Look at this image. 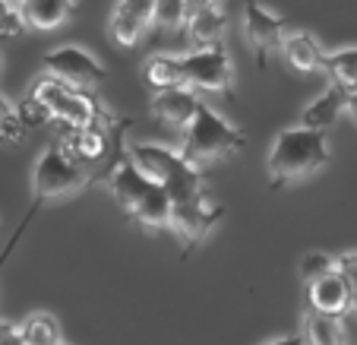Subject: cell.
I'll return each mask as SVG.
<instances>
[{"instance_id": "obj_1", "label": "cell", "mask_w": 357, "mask_h": 345, "mask_svg": "<svg viewBox=\"0 0 357 345\" xmlns=\"http://www.w3.org/2000/svg\"><path fill=\"white\" fill-rule=\"evenodd\" d=\"M89 181H92V175L86 171V165H82L79 159L70 156L63 146H51V149L41 152L38 162H35V168H32V203H29L26 219L20 222L16 235L10 237V244L3 247V254H0V266L7 263V257L13 254V247L20 244V237L26 235L29 222L41 212V206L57 203V200H63V196H70V193H79Z\"/></svg>"}, {"instance_id": "obj_2", "label": "cell", "mask_w": 357, "mask_h": 345, "mask_svg": "<svg viewBox=\"0 0 357 345\" xmlns=\"http://www.w3.org/2000/svg\"><path fill=\"white\" fill-rule=\"evenodd\" d=\"M329 162H332V149L329 140H326V130L297 124V127H288L275 136L269 159H266V168H269L272 187H288V184L319 175Z\"/></svg>"}, {"instance_id": "obj_3", "label": "cell", "mask_w": 357, "mask_h": 345, "mask_svg": "<svg viewBox=\"0 0 357 345\" xmlns=\"http://www.w3.org/2000/svg\"><path fill=\"white\" fill-rule=\"evenodd\" d=\"M127 152L136 159L142 171L155 184H162L171 196L177 200H193V196L206 193V181H202V168L193 165L181 149H171L162 142H130Z\"/></svg>"}, {"instance_id": "obj_4", "label": "cell", "mask_w": 357, "mask_h": 345, "mask_svg": "<svg viewBox=\"0 0 357 345\" xmlns=\"http://www.w3.org/2000/svg\"><path fill=\"white\" fill-rule=\"evenodd\" d=\"M181 152L190 159L193 165H209V162H222L231 159L237 152H243L247 146V136L241 127H234L231 121H225L215 108L209 105H199L196 117L181 130Z\"/></svg>"}, {"instance_id": "obj_5", "label": "cell", "mask_w": 357, "mask_h": 345, "mask_svg": "<svg viewBox=\"0 0 357 345\" xmlns=\"http://www.w3.org/2000/svg\"><path fill=\"white\" fill-rule=\"evenodd\" d=\"M222 216H225V206L215 203L209 196V190H206V193L193 196V200H177L174 210H171L168 231L181 241L183 254H190L218 228Z\"/></svg>"}, {"instance_id": "obj_6", "label": "cell", "mask_w": 357, "mask_h": 345, "mask_svg": "<svg viewBox=\"0 0 357 345\" xmlns=\"http://www.w3.org/2000/svg\"><path fill=\"white\" fill-rule=\"evenodd\" d=\"M183 80L193 92H234V64L222 45L215 47H193L183 54Z\"/></svg>"}, {"instance_id": "obj_7", "label": "cell", "mask_w": 357, "mask_h": 345, "mask_svg": "<svg viewBox=\"0 0 357 345\" xmlns=\"http://www.w3.org/2000/svg\"><path fill=\"white\" fill-rule=\"evenodd\" d=\"M243 35H247L250 47L257 51V64L266 67L272 51H282V41L288 35V20L272 13L259 0H247L243 3Z\"/></svg>"}, {"instance_id": "obj_8", "label": "cell", "mask_w": 357, "mask_h": 345, "mask_svg": "<svg viewBox=\"0 0 357 345\" xmlns=\"http://www.w3.org/2000/svg\"><path fill=\"white\" fill-rule=\"evenodd\" d=\"M45 70L76 89H89V92H95V89L101 86V80H105V67H101L89 51H82V47H76V45H63V47L47 51Z\"/></svg>"}, {"instance_id": "obj_9", "label": "cell", "mask_w": 357, "mask_h": 345, "mask_svg": "<svg viewBox=\"0 0 357 345\" xmlns=\"http://www.w3.org/2000/svg\"><path fill=\"white\" fill-rule=\"evenodd\" d=\"M149 26H155V0H117L108 32L121 47H133L142 41Z\"/></svg>"}, {"instance_id": "obj_10", "label": "cell", "mask_w": 357, "mask_h": 345, "mask_svg": "<svg viewBox=\"0 0 357 345\" xmlns=\"http://www.w3.org/2000/svg\"><path fill=\"white\" fill-rule=\"evenodd\" d=\"M199 105H202L199 92H193L190 86H174V89H155L152 102H149V111L165 127L183 130L196 117Z\"/></svg>"}, {"instance_id": "obj_11", "label": "cell", "mask_w": 357, "mask_h": 345, "mask_svg": "<svg viewBox=\"0 0 357 345\" xmlns=\"http://www.w3.org/2000/svg\"><path fill=\"white\" fill-rule=\"evenodd\" d=\"M152 184L155 181L136 165V159L130 156V152H121V156L114 159V165H111V171H108V190H111V196L117 200V206H121L123 212L133 210V203L152 187Z\"/></svg>"}, {"instance_id": "obj_12", "label": "cell", "mask_w": 357, "mask_h": 345, "mask_svg": "<svg viewBox=\"0 0 357 345\" xmlns=\"http://www.w3.org/2000/svg\"><path fill=\"white\" fill-rule=\"evenodd\" d=\"M307 304H310V311H317V314H326V317L342 320L344 314H351L348 279L335 270V272H329V276L310 282L307 285Z\"/></svg>"}, {"instance_id": "obj_13", "label": "cell", "mask_w": 357, "mask_h": 345, "mask_svg": "<svg viewBox=\"0 0 357 345\" xmlns=\"http://www.w3.org/2000/svg\"><path fill=\"white\" fill-rule=\"evenodd\" d=\"M171 210H174V196H171L162 184H152L133 203V210H130L127 216L133 219L142 231H168Z\"/></svg>"}, {"instance_id": "obj_14", "label": "cell", "mask_w": 357, "mask_h": 345, "mask_svg": "<svg viewBox=\"0 0 357 345\" xmlns=\"http://www.w3.org/2000/svg\"><path fill=\"white\" fill-rule=\"evenodd\" d=\"M225 32H228V16H225L222 3L193 10L187 16V35L193 41V47H215L225 45Z\"/></svg>"}, {"instance_id": "obj_15", "label": "cell", "mask_w": 357, "mask_h": 345, "mask_svg": "<svg viewBox=\"0 0 357 345\" xmlns=\"http://www.w3.org/2000/svg\"><path fill=\"white\" fill-rule=\"evenodd\" d=\"M282 57L297 73H319L326 64V51L310 32H288L282 41Z\"/></svg>"}, {"instance_id": "obj_16", "label": "cell", "mask_w": 357, "mask_h": 345, "mask_svg": "<svg viewBox=\"0 0 357 345\" xmlns=\"http://www.w3.org/2000/svg\"><path fill=\"white\" fill-rule=\"evenodd\" d=\"M344 105H348V92H344L342 86H335V82H332V86L326 89L319 98H313V102L303 108L301 124H303V127H313V130H329L332 124L344 115Z\"/></svg>"}, {"instance_id": "obj_17", "label": "cell", "mask_w": 357, "mask_h": 345, "mask_svg": "<svg viewBox=\"0 0 357 345\" xmlns=\"http://www.w3.org/2000/svg\"><path fill=\"white\" fill-rule=\"evenodd\" d=\"M73 10V0H29L22 7V20L29 29H41V32H51V29L63 26Z\"/></svg>"}, {"instance_id": "obj_18", "label": "cell", "mask_w": 357, "mask_h": 345, "mask_svg": "<svg viewBox=\"0 0 357 345\" xmlns=\"http://www.w3.org/2000/svg\"><path fill=\"white\" fill-rule=\"evenodd\" d=\"M142 76H146L149 86L155 89H174V86H187L183 80V57L174 54H152L142 67Z\"/></svg>"}, {"instance_id": "obj_19", "label": "cell", "mask_w": 357, "mask_h": 345, "mask_svg": "<svg viewBox=\"0 0 357 345\" xmlns=\"http://www.w3.org/2000/svg\"><path fill=\"white\" fill-rule=\"evenodd\" d=\"M323 73L329 76L335 86H342L344 92H357V45L326 54Z\"/></svg>"}, {"instance_id": "obj_20", "label": "cell", "mask_w": 357, "mask_h": 345, "mask_svg": "<svg viewBox=\"0 0 357 345\" xmlns=\"http://www.w3.org/2000/svg\"><path fill=\"white\" fill-rule=\"evenodd\" d=\"M20 336L26 339V345H63L61 323L45 311L29 314V317L20 323Z\"/></svg>"}, {"instance_id": "obj_21", "label": "cell", "mask_w": 357, "mask_h": 345, "mask_svg": "<svg viewBox=\"0 0 357 345\" xmlns=\"http://www.w3.org/2000/svg\"><path fill=\"white\" fill-rule=\"evenodd\" d=\"M303 339L307 345H344V326L338 317L310 311L303 317Z\"/></svg>"}, {"instance_id": "obj_22", "label": "cell", "mask_w": 357, "mask_h": 345, "mask_svg": "<svg viewBox=\"0 0 357 345\" xmlns=\"http://www.w3.org/2000/svg\"><path fill=\"white\" fill-rule=\"evenodd\" d=\"M301 279L307 285L310 282H317V279H323V276H329V272H335L338 270V263H335V257H329V254H323V251H310V254H303L301 257Z\"/></svg>"}, {"instance_id": "obj_23", "label": "cell", "mask_w": 357, "mask_h": 345, "mask_svg": "<svg viewBox=\"0 0 357 345\" xmlns=\"http://www.w3.org/2000/svg\"><path fill=\"white\" fill-rule=\"evenodd\" d=\"M187 16H190L187 0H155L158 29H181V26H187Z\"/></svg>"}, {"instance_id": "obj_24", "label": "cell", "mask_w": 357, "mask_h": 345, "mask_svg": "<svg viewBox=\"0 0 357 345\" xmlns=\"http://www.w3.org/2000/svg\"><path fill=\"white\" fill-rule=\"evenodd\" d=\"M16 115L22 117V124H26V127H45V124H51V115H47V108L38 102V98H35L32 92H29L26 98L16 105Z\"/></svg>"}, {"instance_id": "obj_25", "label": "cell", "mask_w": 357, "mask_h": 345, "mask_svg": "<svg viewBox=\"0 0 357 345\" xmlns=\"http://www.w3.org/2000/svg\"><path fill=\"white\" fill-rule=\"evenodd\" d=\"M338 272L348 279V288H351V314H357V251H344L335 257Z\"/></svg>"}, {"instance_id": "obj_26", "label": "cell", "mask_w": 357, "mask_h": 345, "mask_svg": "<svg viewBox=\"0 0 357 345\" xmlns=\"http://www.w3.org/2000/svg\"><path fill=\"white\" fill-rule=\"evenodd\" d=\"M26 124H22L20 115H10L7 121H0V142L3 146H20L22 136H26Z\"/></svg>"}, {"instance_id": "obj_27", "label": "cell", "mask_w": 357, "mask_h": 345, "mask_svg": "<svg viewBox=\"0 0 357 345\" xmlns=\"http://www.w3.org/2000/svg\"><path fill=\"white\" fill-rule=\"evenodd\" d=\"M22 29H26L22 13L10 7L7 0H0V35H20Z\"/></svg>"}, {"instance_id": "obj_28", "label": "cell", "mask_w": 357, "mask_h": 345, "mask_svg": "<svg viewBox=\"0 0 357 345\" xmlns=\"http://www.w3.org/2000/svg\"><path fill=\"white\" fill-rule=\"evenodd\" d=\"M0 345H26V339L20 336V326L7 320V326H3V332H0Z\"/></svg>"}, {"instance_id": "obj_29", "label": "cell", "mask_w": 357, "mask_h": 345, "mask_svg": "<svg viewBox=\"0 0 357 345\" xmlns=\"http://www.w3.org/2000/svg\"><path fill=\"white\" fill-rule=\"evenodd\" d=\"M266 345H307L303 332H291V336H278V339H269Z\"/></svg>"}, {"instance_id": "obj_30", "label": "cell", "mask_w": 357, "mask_h": 345, "mask_svg": "<svg viewBox=\"0 0 357 345\" xmlns=\"http://www.w3.org/2000/svg\"><path fill=\"white\" fill-rule=\"evenodd\" d=\"M10 115H16V108H13V102H10L7 95H0V121H7Z\"/></svg>"}, {"instance_id": "obj_31", "label": "cell", "mask_w": 357, "mask_h": 345, "mask_svg": "<svg viewBox=\"0 0 357 345\" xmlns=\"http://www.w3.org/2000/svg\"><path fill=\"white\" fill-rule=\"evenodd\" d=\"M344 115H351L357 121V92H348V105H344Z\"/></svg>"}, {"instance_id": "obj_32", "label": "cell", "mask_w": 357, "mask_h": 345, "mask_svg": "<svg viewBox=\"0 0 357 345\" xmlns=\"http://www.w3.org/2000/svg\"><path fill=\"white\" fill-rule=\"evenodd\" d=\"M212 3H222V0H187L190 13H193V10H202V7H212Z\"/></svg>"}, {"instance_id": "obj_33", "label": "cell", "mask_w": 357, "mask_h": 345, "mask_svg": "<svg viewBox=\"0 0 357 345\" xmlns=\"http://www.w3.org/2000/svg\"><path fill=\"white\" fill-rule=\"evenodd\" d=\"M7 3H10V7H13V10H20V13H22V7H26L29 0H7Z\"/></svg>"}, {"instance_id": "obj_34", "label": "cell", "mask_w": 357, "mask_h": 345, "mask_svg": "<svg viewBox=\"0 0 357 345\" xmlns=\"http://www.w3.org/2000/svg\"><path fill=\"white\" fill-rule=\"evenodd\" d=\"M3 326H7V320H3V317H0V332H3Z\"/></svg>"}]
</instances>
